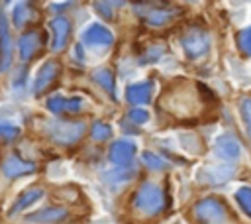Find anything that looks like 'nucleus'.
I'll return each mask as SVG.
<instances>
[{"mask_svg": "<svg viewBox=\"0 0 251 224\" xmlns=\"http://www.w3.org/2000/svg\"><path fill=\"white\" fill-rule=\"evenodd\" d=\"M133 204H135L137 210H141V212H145V214H157V212H161L163 206H165L163 191H161L155 183L147 181V183H143V185L135 191Z\"/></svg>", "mask_w": 251, "mask_h": 224, "instance_id": "f257e3e1", "label": "nucleus"}, {"mask_svg": "<svg viewBox=\"0 0 251 224\" xmlns=\"http://www.w3.org/2000/svg\"><path fill=\"white\" fill-rule=\"evenodd\" d=\"M180 45H182L184 53L190 59H198L204 53H208V49H210V35L204 29H200V28H190L188 31L182 33Z\"/></svg>", "mask_w": 251, "mask_h": 224, "instance_id": "f03ea898", "label": "nucleus"}, {"mask_svg": "<svg viewBox=\"0 0 251 224\" xmlns=\"http://www.w3.org/2000/svg\"><path fill=\"white\" fill-rule=\"evenodd\" d=\"M82 132H84V124L82 122L67 120V122H51L47 126V134L51 136V140H55L57 143H65V145L78 141Z\"/></svg>", "mask_w": 251, "mask_h": 224, "instance_id": "7ed1b4c3", "label": "nucleus"}, {"mask_svg": "<svg viewBox=\"0 0 251 224\" xmlns=\"http://www.w3.org/2000/svg\"><path fill=\"white\" fill-rule=\"evenodd\" d=\"M194 214H196V218L202 220L204 224H224L227 212H226V206H224L218 198L210 196V198L200 200V202L194 206Z\"/></svg>", "mask_w": 251, "mask_h": 224, "instance_id": "20e7f679", "label": "nucleus"}, {"mask_svg": "<svg viewBox=\"0 0 251 224\" xmlns=\"http://www.w3.org/2000/svg\"><path fill=\"white\" fill-rule=\"evenodd\" d=\"M114 41V35L112 31L102 26V24H92L90 28H86L82 31V43L84 45H90V47H108L112 45Z\"/></svg>", "mask_w": 251, "mask_h": 224, "instance_id": "39448f33", "label": "nucleus"}, {"mask_svg": "<svg viewBox=\"0 0 251 224\" xmlns=\"http://www.w3.org/2000/svg\"><path fill=\"white\" fill-rule=\"evenodd\" d=\"M135 143L133 141H129V140H118V141H114L112 143V147H110V161L114 163V165H118V167H129V163H131V159H133V155H135Z\"/></svg>", "mask_w": 251, "mask_h": 224, "instance_id": "423d86ee", "label": "nucleus"}, {"mask_svg": "<svg viewBox=\"0 0 251 224\" xmlns=\"http://www.w3.org/2000/svg\"><path fill=\"white\" fill-rule=\"evenodd\" d=\"M59 69H61V67H59L57 61H45V63L39 67L37 75H35V81H33V94L45 92V90L49 88V84L57 79Z\"/></svg>", "mask_w": 251, "mask_h": 224, "instance_id": "0eeeda50", "label": "nucleus"}, {"mask_svg": "<svg viewBox=\"0 0 251 224\" xmlns=\"http://www.w3.org/2000/svg\"><path fill=\"white\" fill-rule=\"evenodd\" d=\"M231 175H233V167H227V165H208V167H202L196 173V179L202 181V183H208V185H220V183L227 181Z\"/></svg>", "mask_w": 251, "mask_h": 224, "instance_id": "6e6552de", "label": "nucleus"}, {"mask_svg": "<svg viewBox=\"0 0 251 224\" xmlns=\"http://www.w3.org/2000/svg\"><path fill=\"white\" fill-rule=\"evenodd\" d=\"M49 26H51V33H53L51 49H53V51L65 49V45H67V41H69V35H71V22L61 16V18H55Z\"/></svg>", "mask_w": 251, "mask_h": 224, "instance_id": "1a4fd4ad", "label": "nucleus"}, {"mask_svg": "<svg viewBox=\"0 0 251 224\" xmlns=\"http://www.w3.org/2000/svg\"><path fill=\"white\" fill-rule=\"evenodd\" d=\"M214 151H216V155H220L224 159H237L241 155V145H239V141L233 136L224 134V136H220L216 140Z\"/></svg>", "mask_w": 251, "mask_h": 224, "instance_id": "9d476101", "label": "nucleus"}, {"mask_svg": "<svg viewBox=\"0 0 251 224\" xmlns=\"http://www.w3.org/2000/svg\"><path fill=\"white\" fill-rule=\"evenodd\" d=\"M12 63V47H10V33H8V20L0 10V71H6Z\"/></svg>", "mask_w": 251, "mask_h": 224, "instance_id": "9b49d317", "label": "nucleus"}, {"mask_svg": "<svg viewBox=\"0 0 251 224\" xmlns=\"http://www.w3.org/2000/svg\"><path fill=\"white\" fill-rule=\"evenodd\" d=\"M47 108L53 114H65V112H78L82 108V98L75 96V98H65L61 94H55L47 100Z\"/></svg>", "mask_w": 251, "mask_h": 224, "instance_id": "f8f14e48", "label": "nucleus"}, {"mask_svg": "<svg viewBox=\"0 0 251 224\" xmlns=\"http://www.w3.org/2000/svg\"><path fill=\"white\" fill-rule=\"evenodd\" d=\"M151 92H153V83H149V81L133 83V84L127 86L126 98H127L129 104H145V102H149Z\"/></svg>", "mask_w": 251, "mask_h": 224, "instance_id": "ddd939ff", "label": "nucleus"}, {"mask_svg": "<svg viewBox=\"0 0 251 224\" xmlns=\"http://www.w3.org/2000/svg\"><path fill=\"white\" fill-rule=\"evenodd\" d=\"M41 196H43V189H27V191H24V193L16 198V202L10 206L8 214H10V216H16V214L27 210V208L33 206Z\"/></svg>", "mask_w": 251, "mask_h": 224, "instance_id": "4468645a", "label": "nucleus"}, {"mask_svg": "<svg viewBox=\"0 0 251 224\" xmlns=\"http://www.w3.org/2000/svg\"><path fill=\"white\" fill-rule=\"evenodd\" d=\"M143 18H145V22L149 24V26H155V28H159V26H165V24H169L175 16H176V10L175 8H167V6H161V8H149L147 12H139Z\"/></svg>", "mask_w": 251, "mask_h": 224, "instance_id": "2eb2a0df", "label": "nucleus"}, {"mask_svg": "<svg viewBox=\"0 0 251 224\" xmlns=\"http://www.w3.org/2000/svg\"><path fill=\"white\" fill-rule=\"evenodd\" d=\"M39 43H41V35L37 31H25L18 41V51H20L22 61H29L35 55Z\"/></svg>", "mask_w": 251, "mask_h": 224, "instance_id": "dca6fc26", "label": "nucleus"}, {"mask_svg": "<svg viewBox=\"0 0 251 224\" xmlns=\"http://www.w3.org/2000/svg\"><path fill=\"white\" fill-rule=\"evenodd\" d=\"M33 171H35V165H33V163L24 161V159H20V157H16V155H12V157H8V159L4 161V173H6V177H10V179L22 177V175H29V173H33Z\"/></svg>", "mask_w": 251, "mask_h": 224, "instance_id": "f3484780", "label": "nucleus"}, {"mask_svg": "<svg viewBox=\"0 0 251 224\" xmlns=\"http://www.w3.org/2000/svg\"><path fill=\"white\" fill-rule=\"evenodd\" d=\"M67 216V210L61 208V206H49V208H43L31 216H27L29 222H39V224H45V222H59Z\"/></svg>", "mask_w": 251, "mask_h": 224, "instance_id": "a211bd4d", "label": "nucleus"}, {"mask_svg": "<svg viewBox=\"0 0 251 224\" xmlns=\"http://www.w3.org/2000/svg\"><path fill=\"white\" fill-rule=\"evenodd\" d=\"M92 79H94L112 98H116V81H114V73H112L110 69H96V71L92 73Z\"/></svg>", "mask_w": 251, "mask_h": 224, "instance_id": "6ab92c4d", "label": "nucleus"}, {"mask_svg": "<svg viewBox=\"0 0 251 224\" xmlns=\"http://www.w3.org/2000/svg\"><path fill=\"white\" fill-rule=\"evenodd\" d=\"M131 177H133V171H131L129 167H116V169L104 173V181H106V185H110V187L126 185Z\"/></svg>", "mask_w": 251, "mask_h": 224, "instance_id": "aec40b11", "label": "nucleus"}, {"mask_svg": "<svg viewBox=\"0 0 251 224\" xmlns=\"http://www.w3.org/2000/svg\"><path fill=\"white\" fill-rule=\"evenodd\" d=\"M29 18H31V6L29 4L20 2V4L14 6V10H12V22H14L16 28H24L29 22Z\"/></svg>", "mask_w": 251, "mask_h": 224, "instance_id": "412c9836", "label": "nucleus"}, {"mask_svg": "<svg viewBox=\"0 0 251 224\" xmlns=\"http://www.w3.org/2000/svg\"><path fill=\"white\" fill-rule=\"evenodd\" d=\"M235 200L241 206V210L247 216H251V187H239L235 191Z\"/></svg>", "mask_w": 251, "mask_h": 224, "instance_id": "4be33fe9", "label": "nucleus"}, {"mask_svg": "<svg viewBox=\"0 0 251 224\" xmlns=\"http://www.w3.org/2000/svg\"><path fill=\"white\" fill-rule=\"evenodd\" d=\"M239 114H241V120L245 124L247 136L251 138V98L249 96L241 98V102H239Z\"/></svg>", "mask_w": 251, "mask_h": 224, "instance_id": "5701e85b", "label": "nucleus"}, {"mask_svg": "<svg viewBox=\"0 0 251 224\" xmlns=\"http://www.w3.org/2000/svg\"><path fill=\"white\" fill-rule=\"evenodd\" d=\"M112 136V128L106 122H96L92 126V140L94 141H106Z\"/></svg>", "mask_w": 251, "mask_h": 224, "instance_id": "b1692460", "label": "nucleus"}, {"mask_svg": "<svg viewBox=\"0 0 251 224\" xmlns=\"http://www.w3.org/2000/svg\"><path fill=\"white\" fill-rule=\"evenodd\" d=\"M237 45H239V51L245 53L247 57H251V26L241 29L237 33Z\"/></svg>", "mask_w": 251, "mask_h": 224, "instance_id": "393cba45", "label": "nucleus"}, {"mask_svg": "<svg viewBox=\"0 0 251 224\" xmlns=\"http://www.w3.org/2000/svg\"><path fill=\"white\" fill-rule=\"evenodd\" d=\"M0 136L6 138V140H14L16 136H20V128L10 124V122H6V120L4 122L0 120Z\"/></svg>", "mask_w": 251, "mask_h": 224, "instance_id": "a878e982", "label": "nucleus"}, {"mask_svg": "<svg viewBox=\"0 0 251 224\" xmlns=\"http://www.w3.org/2000/svg\"><path fill=\"white\" fill-rule=\"evenodd\" d=\"M127 118H129L131 122H135V124H145V122L149 120V112L143 110V108H131L129 114H127Z\"/></svg>", "mask_w": 251, "mask_h": 224, "instance_id": "bb28decb", "label": "nucleus"}, {"mask_svg": "<svg viewBox=\"0 0 251 224\" xmlns=\"http://www.w3.org/2000/svg\"><path fill=\"white\" fill-rule=\"evenodd\" d=\"M143 161H145L151 169H163V167H165L163 159H161V157H157V155H155V153H151V151H145V153H143Z\"/></svg>", "mask_w": 251, "mask_h": 224, "instance_id": "cd10ccee", "label": "nucleus"}, {"mask_svg": "<svg viewBox=\"0 0 251 224\" xmlns=\"http://www.w3.org/2000/svg\"><path fill=\"white\" fill-rule=\"evenodd\" d=\"M161 55H163V47H149V51L145 53V57L141 59V63H155Z\"/></svg>", "mask_w": 251, "mask_h": 224, "instance_id": "c85d7f7f", "label": "nucleus"}, {"mask_svg": "<svg viewBox=\"0 0 251 224\" xmlns=\"http://www.w3.org/2000/svg\"><path fill=\"white\" fill-rule=\"evenodd\" d=\"M94 6H96V8H98V12H100V14H104L106 18H112V16H114V14H112V10H110V6H114V4H110V2H96Z\"/></svg>", "mask_w": 251, "mask_h": 224, "instance_id": "c756f323", "label": "nucleus"}]
</instances>
